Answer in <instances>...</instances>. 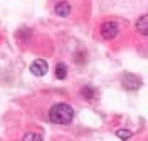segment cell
<instances>
[{
    "label": "cell",
    "instance_id": "1",
    "mask_svg": "<svg viewBox=\"0 0 148 141\" xmlns=\"http://www.w3.org/2000/svg\"><path fill=\"white\" fill-rule=\"evenodd\" d=\"M49 121L54 124H69L74 119V109L67 103H57L49 109Z\"/></svg>",
    "mask_w": 148,
    "mask_h": 141
},
{
    "label": "cell",
    "instance_id": "2",
    "mask_svg": "<svg viewBox=\"0 0 148 141\" xmlns=\"http://www.w3.org/2000/svg\"><path fill=\"white\" fill-rule=\"evenodd\" d=\"M99 34H101V37L104 40H113V39L118 37L120 27H118V24L114 20H108V22H104L101 27H99Z\"/></svg>",
    "mask_w": 148,
    "mask_h": 141
},
{
    "label": "cell",
    "instance_id": "3",
    "mask_svg": "<svg viewBox=\"0 0 148 141\" xmlns=\"http://www.w3.org/2000/svg\"><path fill=\"white\" fill-rule=\"evenodd\" d=\"M141 79H140L136 74H133V72H126V74H123L121 77V86L126 89V91H138L140 87H141Z\"/></svg>",
    "mask_w": 148,
    "mask_h": 141
},
{
    "label": "cell",
    "instance_id": "4",
    "mask_svg": "<svg viewBox=\"0 0 148 141\" xmlns=\"http://www.w3.org/2000/svg\"><path fill=\"white\" fill-rule=\"evenodd\" d=\"M49 71V64H47L44 59H36L32 64H30V72L36 76V77H42L47 74Z\"/></svg>",
    "mask_w": 148,
    "mask_h": 141
},
{
    "label": "cell",
    "instance_id": "5",
    "mask_svg": "<svg viewBox=\"0 0 148 141\" xmlns=\"http://www.w3.org/2000/svg\"><path fill=\"white\" fill-rule=\"evenodd\" d=\"M54 12H56V15H59V17H69L71 15V3L59 2L54 7Z\"/></svg>",
    "mask_w": 148,
    "mask_h": 141
},
{
    "label": "cell",
    "instance_id": "6",
    "mask_svg": "<svg viewBox=\"0 0 148 141\" xmlns=\"http://www.w3.org/2000/svg\"><path fill=\"white\" fill-rule=\"evenodd\" d=\"M54 76H56V79H59V81H64L66 77H67V66H66L64 62H57L56 64Z\"/></svg>",
    "mask_w": 148,
    "mask_h": 141
},
{
    "label": "cell",
    "instance_id": "7",
    "mask_svg": "<svg viewBox=\"0 0 148 141\" xmlns=\"http://www.w3.org/2000/svg\"><path fill=\"white\" fill-rule=\"evenodd\" d=\"M81 96H83L86 101H94V97H96V89L92 87V86H84L81 87Z\"/></svg>",
    "mask_w": 148,
    "mask_h": 141
},
{
    "label": "cell",
    "instance_id": "8",
    "mask_svg": "<svg viewBox=\"0 0 148 141\" xmlns=\"http://www.w3.org/2000/svg\"><path fill=\"white\" fill-rule=\"evenodd\" d=\"M136 27H138V32L141 35H147L148 34V17L147 15H141L136 22Z\"/></svg>",
    "mask_w": 148,
    "mask_h": 141
},
{
    "label": "cell",
    "instance_id": "9",
    "mask_svg": "<svg viewBox=\"0 0 148 141\" xmlns=\"http://www.w3.org/2000/svg\"><path fill=\"white\" fill-rule=\"evenodd\" d=\"M24 140L25 141H39V140H42V134L40 133H27L25 136H24Z\"/></svg>",
    "mask_w": 148,
    "mask_h": 141
},
{
    "label": "cell",
    "instance_id": "10",
    "mask_svg": "<svg viewBox=\"0 0 148 141\" xmlns=\"http://www.w3.org/2000/svg\"><path fill=\"white\" fill-rule=\"evenodd\" d=\"M116 136L121 138V140H128V138H131V131H128V129H118Z\"/></svg>",
    "mask_w": 148,
    "mask_h": 141
}]
</instances>
